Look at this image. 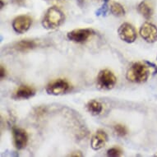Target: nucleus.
<instances>
[{
  "label": "nucleus",
  "mask_w": 157,
  "mask_h": 157,
  "mask_svg": "<svg viewBox=\"0 0 157 157\" xmlns=\"http://www.w3.org/2000/svg\"><path fill=\"white\" fill-rule=\"evenodd\" d=\"M36 94V90L33 87H31L30 86H20L17 89V90L14 93L13 98L15 99H23L26 100L29 98L32 97Z\"/></svg>",
  "instance_id": "obj_11"
},
{
  "label": "nucleus",
  "mask_w": 157,
  "mask_h": 157,
  "mask_svg": "<svg viewBox=\"0 0 157 157\" xmlns=\"http://www.w3.org/2000/svg\"><path fill=\"white\" fill-rule=\"evenodd\" d=\"M0 8H1V9L3 8V6H4V3H3V0H0Z\"/></svg>",
  "instance_id": "obj_23"
},
{
  "label": "nucleus",
  "mask_w": 157,
  "mask_h": 157,
  "mask_svg": "<svg viewBox=\"0 0 157 157\" xmlns=\"http://www.w3.org/2000/svg\"><path fill=\"white\" fill-rule=\"evenodd\" d=\"M137 11L146 19H151L154 13V8L151 0H144L138 4Z\"/></svg>",
  "instance_id": "obj_12"
},
{
  "label": "nucleus",
  "mask_w": 157,
  "mask_h": 157,
  "mask_svg": "<svg viewBox=\"0 0 157 157\" xmlns=\"http://www.w3.org/2000/svg\"><path fill=\"white\" fill-rule=\"evenodd\" d=\"M65 20L62 11L57 7H51L47 10L42 21V26L48 30H54L59 27Z\"/></svg>",
  "instance_id": "obj_1"
},
{
  "label": "nucleus",
  "mask_w": 157,
  "mask_h": 157,
  "mask_svg": "<svg viewBox=\"0 0 157 157\" xmlns=\"http://www.w3.org/2000/svg\"><path fill=\"white\" fill-rule=\"evenodd\" d=\"M145 63H146L148 66H150V67H153V68L155 69L154 74H157V65H155V63H153L149 62V61H145Z\"/></svg>",
  "instance_id": "obj_21"
},
{
  "label": "nucleus",
  "mask_w": 157,
  "mask_h": 157,
  "mask_svg": "<svg viewBox=\"0 0 157 157\" xmlns=\"http://www.w3.org/2000/svg\"><path fill=\"white\" fill-rule=\"evenodd\" d=\"M83 155L82 153L79 151H73L72 152L71 154L68 155V156H72V157H82Z\"/></svg>",
  "instance_id": "obj_20"
},
{
  "label": "nucleus",
  "mask_w": 157,
  "mask_h": 157,
  "mask_svg": "<svg viewBox=\"0 0 157 157\" xmlns=\"http://www.w3.org/2000/svg\"><path fill=\"white\" fill-rule=\"evenodd\" d=\"M119 36L122 40L127 43H133L136 39V29L132 24L124 22L119 26L118 31Z\"/></svg>",
  "instance_id": "obj_7"
},
{
  "label": "nucleus",
  "mask_w": 157,
  "mask_h": 157,
  "mask_svg": "<svg viewBox=\"0 0 157 157\" xmlns=\"http://www.w3.org/2000/svg\"><path fill=\"white\" fill-rule=\"evenodd\" d=\"M71 88V85L67 81L64 79H57L49 82L45 90L49 95H60L68 92Z\"/></svg>",
  "instance_id": "obj_3"
},
{
  "label": "nucleus",
  "mask_w": 157,
  "mask_h": 157,
  "mask_svg": "<svg viewBox=\"0 0 157 157\" xmlns=\"http://www.w3.org/2000/svg\"><path fill=\"white\" fill-rule=\"evenodd\" d=\"M110 11L112 14L115 17H123L125 15V9L119 3L113 2L110 5Z\"/></svg>",
  "instance_id": "obj_15"
},
{
  "label": "nucleus",
  "mask_w": 157,
  "mask_h": 157,
  "mask_svg": "<svg viewBox=\"0 0 157 157\" xmlns=\"http://www.w3.org/2000/svg\"><path fill=\"white\" fill-rule=\"evenodd\" d=\"M108 156L110 157H118L122 155V150L119 147H112L107 151Z\"/></svg>",
  "instance_id": "obj_17"
},
{
  "label": "nucleus",
  "mask_w": 157,
  "mask_h": 157,
  "mask_svg": "<svg viewBox=\"0 0 157 157\" xmlns=\"http://www.w3.org/2000/svg\"><path fill=\"white\" fill-rule=\"evenodd\" d=\"M156 59H157V58H156Z\"/></svg>",
  "instance_id": "obj_27"
},
{
  "label": "nucleus",
  "mask_w": 157,
  "mask_h": 157,
  "mask_svg": "<svg viewBox=\"0 0 157 157\" xmlns=\"http://www.w3.org/2000/svg\"><path fill=\"white\" fill-rule=\"evenodd\" d=\"M117 78L113 72L108 69L101 70L97 77V85L101 89L110 90L116 85Z\"/></svg>",
  "instance_id": "obj_4"
},
{
  "label": "nucleus",
  "mask_w": 157,
  "mask_h": 157,
  "mask_svg": "<svg viewBox=\"0 0 157 157\" xmlns=\"http://www.w3.org/2000/svg\"><path fill=\"white\" fill-rule=\"evenodd\" d=\"M97 1H99V0H97Z\"/></svg>",
  "instance_id": "obj_26"
},
{
  "label": "nucleus",
  "mask_w": 157,
  "mask_h": 157,
  "mask_svg": "<svg viewBox=\"0 0 157 157\" xmlns=\"http://www.w3.org/2000/svg\"><path fill=\"white\" fill-rule=\"evenodd\" d=\"M104 1H105V3H108L109 0H104Z\"/></svg>",
  "instance_id": "obj_24"
},
{
  "label": "nucleus",
  "mask_w": 157,
  "mask_h": 157,
  "mask_svg": "<svg viewBox=\"0 0 157 157\" xmlns=\"http://www.w3.org/2000/svg\"><path fill=\"white\" fill-rule=\"evenodd\" d=\"M149 74V70L146 65L141 63H135L128 70L126 77L132 82L143 83L147 82Z\"/></svg>",
  "instance_id": "obj_2"
},
{
  "label": "nucleus",
  "mask_w": 157,
  "mask_h": 157,
  "mask_svg": "<svg viewBox=\"0 0 157 157\" xmlns=\"http://www.w3.org/2000/svg\"><path fill=\"white\" fill-rule=\"evenodd\" d=\"M95 34L91 29H77L67 34V39L75 43H84Z\"/></svg>",
  "instance_id": "obj_6"
},
{
  "label": "nucleus",
  "mask_w": 157,
  "mask_h": 157,
  "mask_svg": "<svg viewBox=\"0 0 157 157\" xmlns=\"http://www.w3.org/2000/svg\"><path fill=\"white\" fill-rule=\"evenodd\" d=\"M108 141V136L104 130L99 129L96 131L95 135L92 136L91 141H90V146L93 150L98 151L103 148L104 146Z\"/></svg>",
  "instance_id": "obj_10"
},
{
  "label": "nucleus",
  "mask_w": 157,
  "mask_h": 157,
  "mask_svg": "<svg viewBox=\"0 0 157 157\" xmlns=\"http://www.w3.org/2000/svg\"><path fill=\"white\" fill-rule=\"evenodd\" d=\"M6 75H7V71H6L5 67H3V65H1L0 66V77H1V79L5 77Z\"/></svg>",
  "instance_id": "obj_19"
},
{
  "label": "nucleus",
  "mask_w": 157,
  "mask_h": 157,
  "mask_svg": "<svg viewBox=\"0 0 157 157\" xmlns=\"http://www.w3.org/2000/svg\"><path fill=\"white\" fill-rule=\"evenodd\" d=\"M26 2V0H13V3L17 5H23Z\"/></svg>",
  "instance_id": "obj_22"
},
{
  "label": "nucleus",
  "mask_w": 157,
  "mask_h": 157,
  "mask_svg": "<svg viewBox=\"0 0 157 157\" xmlns=\"http://www.w3.org/2000/svg\"><path fill=\"white\" fill-rule=\"evenodd\" d=\"M108 5L107 3H105L103 5L101 6V8H100L96 12H95V15L96 16H105L108 13Z\"/></svg>",
  "instance_id": "obj_18"
},
{
  "label": "nucleus",
  "mask_w": 157,
  "mask_h": 157,
  "mask_svg": "<svg viewBox=\"0 0 157 157\" xmlns=\"http://www.w3.org/2000/svg\"><path fill=\"white\" fill-rule=\"evenodd\" d=\"M32 24V19L31 17L26 15L18 16L13 20V30L18 34H23L28 31Z\"/></svg>",
  "instance_id": "obj_8"
},
{
  "label": "nucleus",
  "mask_w": 157,
  "mask_h": 157,
  "mask_svg": "<svg viewBox=\"0 0 157 157\" xmlns=\"http://www.w3.org/2000/svg\"><path fill=\"white\" fill-rule=\"evenodd\" d=\"M140 35L148 43L157 41V27L151 22H145L140 28Z\"/></svg>",
  "instance_id": "obj_9"
},
{
  "label": "nucleus",
  "mask_w": 157,
  "mask_h": 157,
  "mask_svg": "<svg viewBox=\"0 0 157 157\" xmlns=\"http://www.w3.org/2000/svg\"><path fill=\"white\" fill-rule=\"evenodd\" d=\"M38 46V43L36 40H23L18 41L13 44V49L18 52H26L36 49Z\"/></svg>",
  "instance_id": "obj_13"
},
{
  "label": "nucleus",
  "mask_w": 157,
  "mask_h": 157,
  "mask_svg": "<svg viewBox=\"0 0 157 157\" xmlns=\"http://www.w3.org/2000/svg\"><path fill=\"white\" fill-rule=\"evenodd\" d=\"M113 129L116 134L119 136H125L128 134V129L123 124H116L113 127Z\"/></svg>",
  "instance_id": "obj_16"
},
{
  "label": "nucleus",
  "mask_w": 157,
  "mask_h": 157,
  "mask_svg": "<svg viewBox=\"0 0 157 157\" xmlns=\"http://www.w3.org/2000/svg\"><path fill=\"white\" fill-rule=\"evenodd\" d=\"M13 143L17 150H21L28 143V134L25 129L14 126L13 128Z\"/></svg>",
  "instance_id": "obj_5"
},
{
  "label": "nucleus",
  "mask_w": 157,
  "mask_h": 157,
  "mask_svg": "<svg viewBox=\"0 0 157 157\" xmlns=\"http://www.w3.org/2000/svg\"><path fill=\"white\" fill-rule=\"evenodd\" d=\"M59 1H60V2H63V1H64V0H59Z\"/></svg>",
  "instance_id": "obj_25"
},
{
  "label": "nucleus",
  "mask_w": 157,
  "mask_h": 157,
  "mask_svg": "<svg viewBox=\"0 0 157 157\" xmlns=\"http://www.w3.org/2000/svg\"><path fill=\"white\" fill-rule=\"evenodd\" d=\"M86 109L88 112L91 113L92 115H98L103 110V106L99 101L92 100L86 104Z\"/></svg>",
  "instance_id": "obj_14"
}]
</instances>
